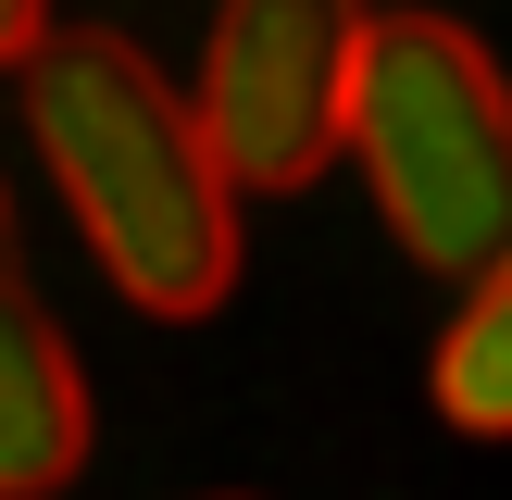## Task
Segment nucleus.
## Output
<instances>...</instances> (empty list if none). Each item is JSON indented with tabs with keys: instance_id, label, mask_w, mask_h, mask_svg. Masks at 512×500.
<instances>
[{
	"instance_id": "f257e3e1",
	"label": "nucleus",
	"mask_w": 512,
	"mask_h": 500,
	"mask_svg": "<svg viewBox=\"0 0 512 500\" xmlns=\"http://www.w3.org/2000/svg\"><path fill=\"white\" fill-rule=\"evenodd\" d=\"M13 75H25V138L63 175V213L88 238V263L163 325L225 313V288H238V188H225L188 88L125 25H38V50Z\"/></svg>"
},
{
	"instance_id": "f03ea898",
	"label": "nucleus",
	"mask_w": 512,
	"mask_h": 500,
	"mask_svg": "<svg viewBox=\"0 0 512 500\" xmlns=\"http://www.w3.org/2000/svg\"><path fill=\"white\" fill-rule=\"evenodd\" d=\"M338 150L425 275L512 263V75L450 13H375L338 75Z\"/></svg>"
},
{
	"instance_id": "7ed1b4c3",
	"label": "nucleus",
	"mask_w": 512,
	"mask_h": 500,
	"mask_svg": "<svg viewBox=\"0 0 512 500\" xmlns=\"http://www.w3.org/2000/svg\"><path fill=\"white\" fill-rule=\"evenodd\" d=\"M375 0H225L213 50H200V138H213L225 188H313L338 150V75Z\"/></svg>"
},
{
	"instance_id": "20e7f679",
	"label": "nucleus",
	"mask_w": 512,
	"mask_h": 500,
	"mask_svg": "<svg viewBox=\"0 0 512 500\" xmlns=\"http://www.w3.org/2000/svg\"><path fill=\"white\" fill-rule=\"evenodd\" d=\"M88 475V375L38 288H0V500H63Z\"/></svg>"
},
{
	"instance_id": "39448f33",
	"label": "nucleus",
	"mask_w": 512,
	"mask_h": 500,
	"mask_svg": "<svg viewBox=\"0 0 512 500\" xmlns=\"http://www.w3.org/2000/svg\"><path fill=\"white\" fill-rule=\"evenodd\" d=\"M438 413L463 425V438H512V263H488L463 288V313H450V338H438Z\"/></svg>"
},
{
	"instance_id": "423d86ee",
	"label": "nucleus",
	"mask_w": 512,
	"mask_h": 500,
	"mask_svg": "<svg viewBox=\"0 0 512 500\" xmlns=\"http://www.w3.org/2000/svg\"><path fill=\"white\" fill-rule=\"evenodd\" d=\"M38 25H50V0H0V75L38 50Z\"/></svg>"
},
{
	"instance_id": "0eeeda50",
	"label": "nucleus",
	"mask_w": 512,
	"mask_h": 500,
	"mask_svg": "<svg viewBox=\"0 0 512 500\" xmlns=\"http://www.w3.org/2000/svg\"><path fill=\"white\" fill-rule=\"evenodd\" d=\"M0 288H13V200H0Z\"/></svg>"
}]
</instances>
